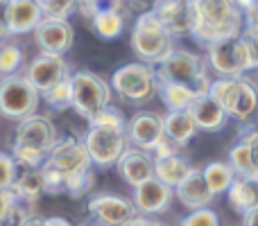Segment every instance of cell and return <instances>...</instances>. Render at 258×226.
I'll return each mask as SVG.
<instances>
[{"mask_svg": "<svg viewBox=\"0 0 258 226\" xmlns=\"http://www.w3.org/2000/svg\"><path fill=\"white\" fill-rule=\"evenodd\" d=\"M89 124H102V127H127V122H125V118H122V113L118 111V109H113V107L102 109V111L95 115V118L91 120Z\"/></svg>", "mask_w": 258, "mask_h": 226, "instance_id": "cell-39", "label": "cell"}, {"mask_svg": "<svg viewBox=\"0 0 258 226\" xmlns=\"http://www.w3.org/2000/svg\"><path fill=\"white\" fill-rule=\"evenodd\" d=\"M59 136L57 129H54L52 120L45 118V115H27L25 120H21L16 127V138H14V145H25V147H34L39 152L50 154L54 145H57Z\"/></svg>", "mask_w": 258, "mask_h": 226, "instance_id": "cell-13", "label": "cell"}, {"mask_svg": "<svg viewBox=\"0 0 258 226\" xmlns=\"http://www.w3.org/2000/svg\"><path fill=\"white\" fill-rule=\"evenodd\" d=\"M179 226H220V219L215 210L200 208V210H190V215L183 217Z\"/></svg>", "mask_w": 258, "mask_h": 226, "instance_id": "cell-37", "label": "cell"}, {"mask_svg": "<svg viewBox=\"0 0 258 226\" xmlns=\"http://www.w3.org/2000/svg\"><path fill=\"white\" fill-rule=\"evenodd\" d=\"M34 36L41 52L61 54V57L73 48V41H75L73 25L63 18H43L39 23V27L34 30Z\"/></svg>", "mask_w": 258, "mask_h": 226, "instance_id": "cell-15", "label": "cell"}, {"mask_svg": "<svg viewBox=\"0 0 258 226\" xmlns=\"http://www.w3.org/2000/svg\"><path fill=\"white\" fill-rule=\"evenodd\" d=\"M45 226H73V224L63 217H48L45 219Z\"/></svg>", "mask_w": 258, "mask_h": 226, "instance_id": "cell-47", "label": "cell"}, {"mask_svg": "<svg viewBox=\"0 0 258 226\" xmlns=\"http://www.w3.org/2000/svg\"><path fill=\"white\" fill-rule=\"evenodd\" d=\"M209 95L227 111L229 118H236L240 122L249 120L258 111V91L245 77H220L211 82Z\"/></svg>", "mask_w": 258, "mask_h": 226, "instance_id": "cell-4", "label": "cell"}, {"mask_svg": "<svg viewBox=\"0 0 258 226\" xmlns=\"http://www.w3.org/2000/svg\"><path fill=\"white\" fill-rule=\"evenodd\" d=\"M172 154H179V145H174L170 138H163V140L156 145V149L152 152L154 159H165V156H172Z\"/></svg>", "mask_w": 258, "mask_h": 226, "instance_id": "cell-42", "label": "cell"}, {"mask_svg": "<svg viewBox=\"0 0 258 226\" xmlns=\"http://www.w3.org/2000/svg\"><path fill=\"white\" fill-rule=\"evenodd\" d=\"M132 50L143 63L159 66L165 57L174 50L172 36L168 34L154 12H143L136 18V25L132 30Z\"/></svg>", "mask_w": 258, "mask_h": 226, "instance_id": "cell-2", "label": "cell"}, {"mask_svg": "<svg viewBox=\"0 0 258 226\" xmlns=\"http://www.w3.org/2000/svg\"><path fill=\"white\" fill-rule=\"evenodd\" d=\"M154 16L172 36H183L192 32V3L190 0H154Z\"/></svg>", "mask_w": 258, "mask_h": 226, "instance_id": "cell-16", "label": "cell"}, {"mask_svg": "<svg viewBox=\"0 0 258 226\" xmlns=\"http://www.w3.org/2000/svg\"><path fill=\"white\" fill-rule=\"evenodd\" d=\"M18 177V165L12 154L0 152V190H12Z\"/></svg>", "mask_w": 258, "mask_h": 226, "instance_id": "cell-35", "label": "cell"}, {"mask_svg": "<svg viewBox=\"0 0 258 226\" xmlns=\"http://www.w3.org/2000/svg\"><path fill=\"white\" fill-rule=\"evenodd\" d=\"M16 195H14L12 190H0V226H3L5 217L9 215V210L16 206Z\"/></svg>", "mask_w": 258, "mask_h": 226, "instance_id": "cell-41", "label": "cell"}, {"mask_svg": "<svg viewBox=\"0 0 258 226\" xmlns=\"http://www.w3.org/2000/svg\"><path fill=\"white\" fill-rule=\"evenodd\" d=\"M30 217H32L30 208H27L25 204H21V201H16V206H14V208L9 210V215L5 217L3 226H23Z\"/></svg>", "mask_w": 258, "mask_h": 226, "instance_id": "cell-40", "label": "cell"}, {"mask_svg": "<svg viewBox=\"0 0 258 226\" xmlns=\"http://www.w3.org/2000/svg\"><path fill=\"white\" fill-rule=\"evenodd\" d=\"M93 32L104 41H113L122 34L125 30V18H122L120 9H104L91 21Z\"/></svg>", "mask_w": 258, "mask_h": 226, "instance_id": "cell-28", "label": "cell"}, {"mask_svg": "<svg viewBox=\"0 0 258 226\" xmlns=\"http://www.w3.org/2000/svg\"><path fill=\"white\" fill-rule=\"evenodd\" d=\"M192 170L195 168L190 165V161L181 154H172V156H165V159H154V177L159 179L161 183H165L168 188H172V190H177V188L186 181Z\"/></svg>", "mask_w": 258, "mask_h": 226, "instance_id": "cell-22", "label": "cell"}, {"mask_svg": "<svg viewBox=\"0 0 258 226\" xmlns=\"http://www.w3.org/2000/svg\"><path fill=\"white\" fill-rule=\"evenodd\" d=\"M116 168L129 186L136 188V186H141L143 181H147V179L154 177V156H152L150 152L129 147L125 154L120 156V161H118Z\"/></svg>", "mask_w": 258, "mask_h": 226, "instance_id": "cell-18", "label": "cell"}, {"mask_svg": "<svg viewBox=\"0 0 258 226\" xmlns=\"http://www.w3.org/2000/svg\"><path fill=\"white\" fill-rule=\"evenodd\" d=\"M209 66L220 77H231V80L242 77L247 70H254L249 48H247L242 34L209 45Z\"/></svg>", "mask_w": 258, "mask_h": 226, "instance_id": "cell-9", "label": "cell"}, {"mask_svg": "<svg viewBox=\"0 0 258 226\" xmlns=\"http://www.w3.org/2000/svg\"><path fill=\"white\" fill-rule=\"evenodd\" d=\"M242 39H245L247 48H249L251 54V63L258 70V21H247L245 30H242Z\"/></svg>", "mask_w": 258, "mask_h": 226, "instance_id": "cell-38", "label": "cell"}, {"mask_svg": "<svg viewBox=\"0 0 258 226\" xmlns=\"http://www.w3.org/2000/svg\"><path fill=\"white\" fill-rule=\"evenodd\" d=\"M202 174H204V181H206V186H209V190L213 192V197L229 192L233 186V181L238 179V174L233 172L231 165L222 163V161L209 163L204 170H202Z\"/></svg>", "mask_w": 258, "mask_h": 226, "instance_id": "cell-26", "label": "cell"}, {"mask_svg": "<svg viewBox=\"0 0 258 226\" xmlns=\"http://www.w3.org/2000/svg\"><path fill=\"white\" fill-rule=\"evenodd\" d=\"M247 140H249V147H251V156H254V172L258 177V129L251 133H247Z\"/></svg>", "mask_w": 258, "mask_h": 226, "instance_id": "cell-44", "label": "cell"}, {"mask_svg": "<svg viewBox=\"0 0 258 226\" xmlns=\"http://www.w3.org/2000/svg\"><path fill=\"white\" fill-rule=\"evenodd\" d=\"M43 18H45L43 12H41V7L34 3V0H9L7 23H9L12 36L34 32Z\"/></svg>", "mask_w": 258, "mask_h": 226, "instance_id": "cell-19", "label": "cell"}, {"mask_svg": "<svg viewBox=\"0 0 258 226\" xmlns=\"http://www.w3.org/2000/svg\"><path fill=\"white\" fill-rule=\"evenodd\" d=\"M41 172H43V186H45L48 195H61V192H66V177H63L59 170L50 168V165H43Z\"/></svg>", "mask_w": 258, "mask_h": 226, "instance_id": "cell-36", "label": "cell"}, {"mask_svg": "<svg viewBox=\"0 0 258 226\" xmlns=\"http://www.w3.org/2000/svg\"><path fill=\"white\" fill-rule=\"evenodd\" d=\"M174 195H177V199L181 201L186 208H190V210L209 208V204L215 199L213 192H211L209 186H206L202 170H197V168L192 170V172L188 174L186 181H183L181 186L174 190Z\"/></svg>", "mask_w": 258, "mask_h": 226, "instance_id": "cell-21", "label": "cell"}, {"mask_svg": "<svg viewBox=\"0 0 258 226\" xmlns=\"http://www.w3.org/2000/svg\"><path fill=\"white\" fill-rule=\"evenodd\" d=\"M45 165L59 170L63 177H73V174L93 170V163H91V156H89V152H86L84 142L73 136L59 138L57 145L50 149Z\"/></svg>", "mask_w": 258, "mask_h": 226, "instance_id": "cell-10", "label": "cell"}, {"mask_svg": "<svg viewBox=\"0 0 258 226\" xmlns=\"http://www.w3.org/2000/svg\"><path fill=\"white\" fill-rule=\"evenodd\" d=\"M34 3L41 7L45 18H63V21L77 7V0H34Z\"/></svg>", "mask_w": 258, "mask_h": 226, "instance_id": "cell-33", "label": "cell"}, {"mask_svg": "<svg viewBox=\"0 0 258 226\" xmlns=\"http://www.w3.org/2000/svg\"><path fill=\"white\" fill-rule=\"evenodd\" d=\"M125 129H127L129 145L136 147V149L150 152V154L165 138L163 118H161L159 113H152V111H138L136 115H132Z\"/></svg>", "mask_w": 258, "mask_h": 226, "instance_id": "cell-12", "label": "cell"}, {"mask_svg": "<svg viewBox=\"0 0 258 226\" xmlns=\"http://www.w3.org/2000/svg\"><path fill=\"white\" fill-rule=\"evenodd\" d=\"M89 226H109V224H104V222H98V219H93Z\"/></svg>", "mask_w": 258, "mask_h": 226, "instance_id": "cell-49", "label": "cell"}, {"mask_svg": "<svg viewBox=\"0 0 258 226\" xmlns=\"http://www.w3.org/2000/svg\"><path fill=\"white\" fill-rule=\"evenodd\" d=\"M89 213L93 219L104 222L109 226H127L134 217H138V210L132 199L120 195H95L89 199Z\"/></svg>", "mask_w": 258, "mask_h": 226, "instance_id": "cell-14", "label": "cell"}, {"mask_svg": "<svg viewBox=\"0 0 258 226\" xmlns=\"http://www.w3.org/2000/svg\"><path fill=\"white\" fill-rule=\"evenodd\" d=\"M227 197L231 208L240 215L258 208V177H238Z\"/></svg>", "mask_w": 258, "mask_h": 226, "instance_id": "cell-23", "label": "cell"}, {"mask_svg": "<svg viewBox=\"0 0 258 226\" xmlns=\"http://www.w3.org/2000/svg\"><path fill=\"white\" fill-rule=\"evenodd\" d=\"M73 84V109L84 120H93L111 102V84L89 70H77L71 75Z\"/></svg>", "mask_w": 258, "mask_h": 226, "instance_id": "cell-7", "label": "cell"}, {"mask_svg": "<svg viewBox=\"0 0 258 226\" xmlns=\"http://www.w3.org/2000/svg\"><path fill=\"white\" fill-rule=\"evenodd\" d=\"M192 3V32L202 45L242 34V12L236 0H190Z\"/></svg>", "mask_w": 258, "mask_h": 226, "instance_id": "cell-1", "label": "cell"}, {"mask_svg": "<svg viewBox=\"0 0 258 226\" xmlns=\"http://www.w3.org/2000/svg\"><path fill=\"white\" fill-rule=\"evenodd\" d=\"M242 217H245V226H258V208L249 210V213H245Z\"/></svg>", "mask_w": 258, "mask_h": 226, "instance_id": "cell-46", "label": "cell"}, {"mask_svg": "<svg viewBox=\"0 0 258 226\" xmlns=\"http://www.w3.org/2000/svg\"><path fill=\"white\" fill-rule=\"evenodd\" d=\"M41 93L30 84L25 75H9L0 80V113L9 120H25L34 115Z\"/></svg>", "mask_w": 258, "mask_h": 226, "instance_id": "cell-8", "label": "cell"}, {"mask_svg": "<svg viewBox=\"0 0 258 226\" xmlns=\"http://www.w3.org/2000/svg\"><path fill=\"white\" fill-rule=\"evenodd\" d=\"M12 156L18 168L23 170H41L45 165V161H48L45 152H39L34 147H25V145H14Z\"/></svg>", "mask_w": 258, "mask_h": 226, "instance_id": "cell-32", "label": "cell"}, {"mask_svg": "<svg viewBox=\"0 0 258 226\" xmlns=\"http://www.w3.org/2000/svg\"><path fill=\"white\" fill-rule=\"evenodd\" d=\"M82 142L91 156V163L102 170L116 168L120 156L132 147L125 127H102V124H91Z\"/></svg>", "mask_w": 258, "mask_h": 226, "instance_id": "cell-5", "label": "cell"}, {"mask_svg": "<svg viewBox=\"0 0 258 226\" xmlns=\"http://www.w3.org/2000/svg\"><path fill=\"white\" fill-rule=\"evenodd\" d=\"M23 226H45V219H41V217H30Z\"/></svg>", "mask_w": 258, "mask_h": 226, "instance_id": "cell-48", "label": "cell"}, {"mask_svg": "<svg viewBox=\"0 0 258 226\" xmlns=\"http://www.w3.org/2000/svg\"><path fill=\"white\" fill-rule=\"evenodd\" d=\"M95 183V174L93 170H86V172L73 174V177H66V192L71 197H84L86 192L93 188Z\"/></svg>", "mask_w": 258, "mask_h": 226, "instance_id": "cell-34", "label": "cell"}, {"mask_svg": "<svg viewBox=\"0 0 258 226\" xmlns=\"http://www.w3.org/2000/svg\"><path fill=\"white\" fill-rule=\"evenodd\" d=\"M229 165L233 168V172L238 177H256L254 172V156H251V147H249V140L242 138L240 142L231 147L229 152Z\"/></svg>", "mask_w": 258, "mask_h": 226, "instance_id": "cell-29", "label": "cell"}, {"mask_svg": "<svg viewBox=\"0 0 258 226\" xmlns=\"http://www.w3.org/2000/svg\"><path fill=\"white\" fill-rule=\"evenodd\" d=\"M120 3H125V0H120Z\"/></svg>", "mask_w": 258, "mask_h": 226, "instance_id": "cell-51", "label": "cell"}, {"mask_svg": "<svg viewBox=\"0 0 258 226\" xmlns=\"http://www.w3.org/2000/svg\"><path fill=\"white\" fill-rule=\"evenodd\" d=\"M23 48L12 41H0V80L9 75H18L23 66Z\"/></svg>", "mask_w": 258, "mask_h": 226, "instance_id": "cell-30", "label": "cell"}, {"mask_svg": "<svg viewBox=\"0 0 258 226\" xmlns=\"http://www.w3.org/2000/svg\"><path fill=\"white\" fill-rule=\"evenodd\" d=\"M159 95L168 111H188L192 100L197 98V93L192 89H188V86L172 84V82H161V80H159Z\"/></svg>", "mask_w": 258, "mask_h": 226, "instance_id": "cell-27", "label": "cell"}, {"mask_svg": "<svg viewBox=\"0 0 258 226\" xmlns=\"http://www.w3.org/2000/svg\"><path fill=\"white\" fill-rule=\"evenodd\" d=\"M188 113L192 115L197 129H202V131H220L229 120L227 111L211 95H197L188 107Z\"/></svg>", "mask_w": 258, "mask_h": 226, "instance_id": "cell-20", "label": "cell"}, {"mask_svg": "<svg viewBox=\"0 0 258 226\" xmlns=\"http://www.w3.org/2000/svg\"><path fill=\"white\" fill-rule=\"evenodd\" d=\"M163 129H165V138H170L179 147L190 142L195 138V133L200 131L188 111H168L163 115Z\"/></svg>", "mask_w": 258, "mask_h": 226, "instance_id": "cell-24", "label": "cell"}, {"mask_svg": "<svg viewBox=\"0 0 258 226\" xmlns=\"http://www.w3.org/2000/svg\"><path fill=\"white\" fill-rule=\"evenodd\" d=\"M127 226H163V224H161L159 219H152V217H145V215H138V217H134Z\"/></svg>", "mask_w": 258, "mask_h": 226, "instance_id": "cell-45", "label": "cell"}, {"mask_svg": "<svg viewBox=\"0 0 258 226\" xmlns=\"http://www.w3.org/2000/svg\"><path fill=\"white\" fill-rule=\"evenodd\" d=\"M156 77L161 82H172L192 89L197 95H209L211 80L206 75V63L200 54L188 50H172L156 68Z\"/></svg>", "mask_w": 258, "mask_h": 226, "instance_id": "cell-3", "label": "cell"}, {"mask_svg": "<svg viewBox=\"0 0 258 226\" xmlns=\"http://www.w3.org/2000/svg\"><path fill=\"white\" fill-rule=\"evenodd\" d=\"M12 192L16 195V199L21 201V204L32 206L45 192L43 172H41V170H23L16 177V183L12 186Z\"/></svg>", "mask_w": 258, "mask_h": 226, "instance_id": "cell-25", "label": "cell"}, {"mask_svg": "<svg viewBox=\"0 0 258 226\" xmlns=\"http://www.w3.org/2000/svg\"><path fill=\"white\" fill-rule=\"evenodd\" d=\"M43 102L48 104L52 111H66V109H73V84L71 77L63 82H59L57 86H52L50 91L41 93Z\"/></svg>", "mask_w": 258, "mask_h": 226, "instance_id": "cell-31", "label": "cell"}, {"mask_svg": "<svg viewBox=\"0 0 258 226\" xmlns=\"http://www.w3.org/2000/svg\"><path fill=\"white\" fill-rule=\"evenodd\" d=\"M73 72L71 66L66 63V59L61 54H45L41 52L39 57H34L25 68V77L30 80V84L34 86L39 93H45L52 86H57L59 82L68 80Z\"/></svg>", "mask_w": 258, "mask_h": 226, "instance_id": "cell-11", "label": "cell"}, {"mask_svg": "<svg viewBox=\"0 0 258 226\" xmlns=\"http://www.w3.org/2000/svg\"><path fill=\"white\" fill-rule=\"evenodd\" d=\"M172 197H174V190L168 188L165 183H161L156 177L147 179L143 181L141 186L134 188V206H136L138 215H161L170 208L172 204Z\"/></svg>", "mask_w": 258, "mask_h": 226, "instance_id": "cell-17", "label": "cell"}, {"mask_svg": "<svg viewBox=\"0 0 258 226\" xmlns=\"http://www.w3.org/2000/svg\"><path fill=\"white\" fill-rule=\"evenodd\" d=\"M7 7H9V0H0V41H7L12 36L9 23H7Z\"/></svg>", "mask_w": 258, "mask_h": 226, "instance_id": "cell-43", "label": "cell"}, {"mask_svg": "<svg viewBox=\"0 0 258 226\" xmlns=\"http://www.w3.org/2000/svg\"><path fill=\"white\" fill-rule=\"evenodd\" d=\"M82 226H89V224H82Z\"/></svg>", "mask_w": 258, "mask_h": 226, "instance_id": "cell-50", "label": "cell"}, {"mask_svg": "<svg viewBox=\"0 0 258 226\" xmlns=\"http://www.w3.org/2000/svg\"><path fill=\"white\" fill-rule=\"evenodd\" d=\"M111 91L132 104H145L159 93V77L154 68L143 61L125 63L111 75Z\"/></svg>", "mask_w": 258, "mask_h": 226, "instance_id": "cell-6", "label": "cell"}]
</instances>
